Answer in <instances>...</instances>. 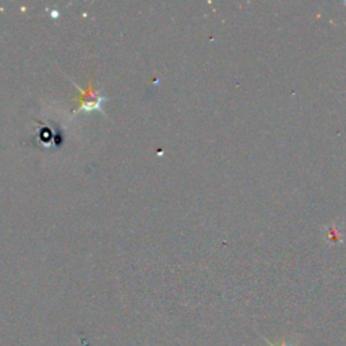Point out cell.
Here are the masks:
<instances>
[{"label": "cell", "instance_id": "cell-1", "mask_svg": "<svg viewBox=\"0 0 346 346\" xmlns=\"http://www.w3.org/2000/svg\"><path fill=\"white\" fill-rule=\"evenodd\" d=\"M78 91L82 92L80 99V104L78 108L73 110L72 115L78 114L80 111H95V110H102V103L104 102V95L100 91L95 90V86L92 84V82L86 86V88H80L78 84H74Z\"/></svg>", "mask_w": 346, "mask_h": 346}, {"label": "cell", "instance_id": "cell-2", "mask_svg": "<svg viewBox=\"0 0 346 346\" xmlns=\"http://www.w3.org/2000/svg\"><path fill=\"white\" fill-rule=\"evenodd\" d=\"M264 340H265V342H266V344H268L269 346H276V345H274V344H272V342H270V341H268L266 338H264ZM278 346H292V345H290V344H286V342H282V345H278Z\"/></svg>", "mask_w": 346, "mask_h": 346}]
</instances>
